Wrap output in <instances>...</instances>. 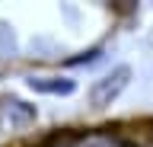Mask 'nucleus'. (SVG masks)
<instances>
[{
    "mask_svg": "<svg viewBox=\"0 0 153 147\" xmlns=\"http://www.w3.org/2000/svg\"><path fill=\"white\" fill-rule=\"evenodd\" d=\"M128 83H131V67H128V64H121V67L108 70L105 77H99L93 87H89V102H93V109L112 106L115 99L128 90Z\"/></svg>",
    "mask_w": 153,
    "mask_h": 147,
    "instance_id": "nucleus-1",
    "label": "nucleus"
},
{
    "mask_svg": "<svg viewBox=\"0 0 153 147\" xmlns=\"http://www.w3.org/2000/svg\"><path fill=\"white\" fill-rule=\"evenodd\" d=\"M35 118H38L35 106H29V102H22V99H16V96H3L0 99V125L26 128V125H32Z\"/></svg>",
    "mask_w": 153,
    "mask_h": 147,
    "instance_id": "nucleus-2",
    "label": "nucleus"
},
{
    "mask_svg": "<svg viewBox=\"0 0 153 147\" xmlns=\"http://www.w3.org/2000/svg\"><path fill=\"white\" fill-rule=\"evenodd\" d=\"M29 87L35 90V93H51V96H67V93H74L76 83L67 77H29Z\"/></svg>",
    "mask_w": 153,
    "mask_h": 147,
    "instance_id": "nucleus-3",
    "label": "nucleus"
},
{
    "mask_svg": "<svg viewBox=\"0 0 153 147\" xmlns=\"http://www.w3.org/2000/svg\"><path fill=\"white\" fill-rule=\"evenodd\" d=\"M76 147H131L112 134H76Z\"/></svg>",
    "mask_w": 153,
    "mask_h": 147,
    "instance_id": "nucleus-4",
    "label": "nucleus"
},
{
    "mask_svg": "<svg viewBox=\"0 0 153 147\" xmlns=\"http://www.w3.org/2000/svg\"><path fill=\"white\" fill-rule=\"evenodd\" d=\"M38 147H76V134H54L48 141H42Z\"/></svg>",
    "mask_w": 153,
    "mask_h": 147,
    "instance_id": "nucleus-5",
    "label": "nucleus"
}]
</instances>
